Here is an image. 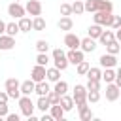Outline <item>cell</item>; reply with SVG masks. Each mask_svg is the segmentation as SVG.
<instances>
[{
    "label": "cell",
    "instance_id": "1",
    "mask_svg": "<svg viewBox=\"0 0 121 121\" xmlns=\"http://www.w3.org/2000/svg\"><path fill=\"white\" fill-rule=\"evenodd\" d=\"M17 102H19V108H21V113H23L25 117H30V115H34V110H36V104L32 102V98H30L28 95H21V96L17 98Z\"/></svg>",
    "mask_w": 121,
    "mask_h": 121
},
{
    "label": "cell",
    "instance_id": "2",
    "mask_svg": "<svg viewBox=\"0 0 121 121\" xmlns=\"http://www.w3.org/2000/svg\"><path fill=\"white\" fill-rule=\"evenodd\" d=\"M21 81L19 79H15V78H9V79H6V83H4V89H6V93H8V96L9 98H13V100H17L19 96H21Z\"/></svg>",
    "mask_w": 121,
    "mask_h": 121
},
{
    "label": "cell",
    "instance_id": "3",
    "mask_svg": "<svg viewBox=\"0 0 121 121\" xmlns=\"http://www.w3.org/2000/svg\"><path fill=\"white\" fill-rule=\"evenodd\" d=\"M93 21L96 23V25H100V26H104V28H110L112 26V21H113V13L112 11H95L93 13Z\"/></svg>",
    "mask_w": 121,
    "mask_h": 121
},
{
    "label": "cell",
    "instance_id": "4",
    "mask_svg": "<svg viewBox=\"0 0 121 121\" xmlns=\"http://www.w3.org/2000/svg\"><path fill=\"white\" fill-rule=\"evenodd\" d=\"M51 57H53V62H55V66L62 72V70H66L68 68V59H66V53L60 49V47H57V49H53V53H51Z\"/></svg>",
    "mask_w": 121,
    "mask_h": 121
},
{
    "label": "cell",
    "instance_id": "5",
    "mask_svg": "<svg viewBox=\"0 0 121 121\" xmlns=\"http://www.w3.org/2000/svg\"><path fill=\"white\" fill-rule=\"evenodd\" d=\"M72 98H74V106L85 104L87 102V87L85 85H76L74 93H72Z\"/></svg>",
    "mask_w": 121,
    "mask_h": 121
},
{
    "label": "cell",
    "instance_id": "6",
    "mask_svg": "<svg viewBox=\"0 0 121 121\" xmlns=\"http://www.w3.org/2000/svg\"><path fill=\"white\" fill-rule=\"evenodd\" d=\"M25 13H26V9L19 2H11L8 6V15H11L13 19H21V17H25Z\"/></svg>",
    "mask_w": 121,
    "mask_h": 121
},
{
    "label": "cell",
    "instance_id": "7",
    "mask_svg": "<svg viewBox=\"0 0 121 121\" xmlns=\"http://www.w3.org/2000/svg\"><path fill=\"white\" fill-rule=\"evenodd\" d=\"M121 95V89L112 81V83H106V100L108 102H115Z\"/></svg>",
    "mask_w": 121,
    "mask_h": 121
},
{
    "label": "cell",
    "instance_id": "8",
    "mask_svg": "<svg viewBox=\"0 0 121 121\" xmlns=\"http://www.w3.org/2000/svg\"><path fill=\"white\" fill-rule=\"evenodd\" d=\"M79 43H81V38H79L78 34L66 32V36H64V45H66L68 49H79Z\"/></svg>",
    "mask_w": 121,
    "mask_h": 121
},
{
    "label": "cell",
    "instance_id": "9",
    "mask_svg": "<svg viewBox=\"0 0 121 121\" xmlns=\"http://www.w3.org/2000/svg\"><path fill=\"white\" fill-rule=\"evenodd\" d=\"M98 62H100L102 68H113V66H117V59H115V55H112V53H104V55H100Z\"/></svg>",
    "mask_w": 121,
    "mask_h": 121
},
{
    "label": "cell",
    "instance_id": "10",
    "mask_svg": "<svg viewBox=\"0 0 121 121\" xmlns=\"http://www.w3.org/2000/svg\"><path fill=\"white\" fill-rule=\"evenodd\" d=\"M45 70H47V66L36 64V66L32 68V72H30V79H34L36 83H38V81H43V79H45Z\"/></svg>",
    "mask_w": 121,
    "mask_h": 121
},
{
    "label": "cell",
    "instance_id": "11",
    "mask_svg": "<svg viewBox=\"0 0 121 121\" xmlns=\"http://www.w3.org/2000/svg\"><path fill=\"white\" fill-rule=\"evenodd\" d=\"M15 47V38L8 34H0V51H9Z\"/></svg>",
    "mask_w": 121,
    "mask_h": 121
},
{
    "label": "cell",
    "instance_id": "12",
    "mask_svg": "<svg viewBox=\"0 0 121 121\" xmlns=\"http://www.w3.org/2000/svg\"><path fill=\"white\" fill-rule=\"evenodd\" d=\"M66 59H68L70 64H78V62H81L85 57H83V51H81V49H68Z\"/></svg>",
    "mask_w": 121,
    "mask_h": 121
},
{
    "label": "cell",
    "instance_id": "13",
    "mask_svg": "<svg viewBox=\"0 0 121 121\" xmlns=\"http://www.w3.org/2000/svg\"><path fill=\"white\" fill-rule=\"evenodd\" d=\"M25 9H26V13H30V15H42V4H40V0H28L26 2V6H25Z\"/></svg>",
    "mask_w": 121,
    "mask_h": 121
},
{
    "label": "cell",
    "instance_id": "14",
    "mask_svg": "<svg viewBox=\"0 0 121 121\" xmlns=\"http://www.w3.org/2000/svg\"><path fill=\"white\" fill-rule=\"evenodd\" d=\"M79 49L83 51V53H93L95 49H96V40H93V38H83L81 40V43H79Z\"/></svg>",
    "mask_w": 121,
    "mask_h": 121
},
{
    "label": "cell",
    "instance_id": "15",
    "mask_svg": "<svg viewBox=\"0 0 121 121\" xmlns=\"http://www.w3.org/2000/svg\"><path fill=\"white\" fill-rule=\"evenodd\" d=\"M78 108V113H79V119L81 121H91L93 119V112H91V108L87 106V102L85 104H79V106H76Z\"/></svg>",
    "mask_w": 121,
    "mask_h": 121
},
{
    "label": "cell",
    "instance_id": "16",
    "mask_svg": "<svg viewBox=\"0 0 121 121\" xmlns=\"http://www.w3.org/2000/svg\"><path fill=\"white\" fill-rule=\"evenodd\" d=\"M57 26H59V30H72V26H74V21H72V17L70 15H62L59 21H57Z\"/></svg>",
    "mask_w": 121,
    "mask_h": 121
},
{
    "label": "cell",
    "instance_id": "17",
    "mask_svg": "<svg viewBox=\"0 0 121 121\" xmlns=\"http://www.w3.org/2000/svg\"><path fill=\"white\" fill-rule=\"evenodd\" d=\"M34 87H36V81L34 79H25V81H21V95H32L34 93Z\"/></svg>",
    "mask_w": 121,
    "mask_h": 121
},
{
    "label": "cell",
    "instance_id": "18",
    "mask_svg": "<svg viewBox=\"0 0 121 121\" xmlns=\"http://www.w3.org/2000/svg\"><path fill=\"white\" fill-rule=\"evenodd\" d=\"M49 113H51V117L55 119V121H62V117H64V110H62V106L60 104H51V108H49Z\"/></svg>",
    "mask_w": 121,
    "mask_h": 121
},
{
    "label": "cell",
    "instance_id": "19",
    "mask_svg": "<svg viewBox=\"0 0 121 121\" xmlns=\"http://www.w3.org/2000/svg\"><path fill=\"white\" fill-rule=\"evenodd\" d=\"M49 91H51V87H49L47 79H43V81H38V83H36V87H34V93H36L38 96H45Z\"/></svg>",
    "mask_w": 121,
    "mask_h": 121
},
{
    "label": "cell",
    "instance_id": "20",
    "mask_svg": "<svg viewBox=\"0 0 121 121\" xmlns=\"http://www.w3.org/2000/svg\"><path fill=\"white\" fill-rule=\"evenodd\" d=\"M45 79H47V81H53V83L59 81V79H60V70H59L57 66L47 68V70H45Z\"/></svg>",
    "mask_w": 121,
    "mask_h": 121
},
{
    "label": "cell",
    "instance_id": "21",
    "mask_svg": "<svg viewBox=\"0 0 121 121\" xmlns=\"http://www.w3.org/2000/svg\"><path fill=\"white\" fill-rule=\"evenodd\" d=\"M102 30H104V26H100V25H91L89 28H87V36L89 38H93V40H98V36L102 34Z\"/></svg>",
    "mask_w": 121,
    "mask_h": 121
},
{
    "label": "cell",
    "instance_id": "22",
    "mask_svg": "<svg viewBox=\"0 0 121 121\" xmlns=\"http://www.w3.org/2000/svg\"><path fill=\"white\" fill-rule=\"evenodd\" d=\"M59 104L62 106V110H64V112L74 110V98H72V96H68V95H62V96H60V100H59Z\"/></svg>",
    "mask_w": 121,
    "mask_h": 121
},
{
    "label": "cell",
    "instance_id": "23",
    "mask_svg": "<svg viewBox=\"0 0 121 121\" xmlns=\"http://www.w3.org/2000/svg\"><path fill=\"white\" fill-rule=\"evenodd\" d=\"M32 30H36V32L45 30V19H43L42 15H36V17L32 19Z\"/></svg>",
    "mask_w": 121,
    "mask_h": 121
},
{
    "label": "cell",
    "instance_id": "24",
    "mask_svg": "<svg viewBox=\"0 0 121 121\" xmlns=\"http://www.w3.org/2000/svg\"><path fill=\"white\" fill-rule=\"evenodd\" d=\"M112 40H115V32H113V30H102V34L98 36V42H100L102 45L110 43Z\"/></svg>",
    "mask_w": 121,
    "mask_h": 121
},
{
    "label": "cell",
    "instance_id": "25",
    "mask_svg": "<svg viewBox=\"0 0 121 121\" xmlns=\"http://www.w3.org/2000/svg\"><path fill=\"white\" fill-rule=\"evenodd\" d=\"M17 25H19V30H21V32H30V28H32V19L21 17V19L17 21Z\"/></svg>",
    "mask_w": 121,
    "mask_h": 121
},
{
    "label": "cell",
    "instance_id": "26",
    "mask_svg": "<svg viewBox=\"0 0 121 121\" xmlns=\"http://www.w3.org/2000/svg\"><path fill=\"white\" fill-rule=\"evenodd\" d=\"M96 2V11H113V4L110 0H95Z\"/></svg>",
    "mask_w": 121,
    "mask_h": 121
},
{
    "label": "cell",
    "instance_id": "27",
    "mask_svg": "<svg viewBox=\"0 0 121 121\" xmlns=\"http://www.w3.org/2000/svg\"><path fill=\"white\" fill-rule=\"evenodd\" d=\"M19 32H21V30H19V25H17L15 21H13V23H6V32H4V34H8V36H13V38H15Z\"/></svg>",
    "mask_w": 121,
    "mask_h": 121
},
{
    "label": "cell",
    "instance_id": "28",
    "mask_svg": "<svg viewBox=\"0 0 121 121\" xmlns=\"http://www.w3.org/2000/svg\"><path fill=\"white\" fill-rule=\"evenodd\" d=\"M53 91L57 93V95H66V91H68V83L66 81H62V79H59V81H55V87H53Z\"/></svg>",
    "mask_w": 121,
    "mask_h": 121
},
{
    "label": "cell",
    "instance_id": "29",
    "mask_svg": "<svg viewBox=\"0 0 121 121\" xmlns=\"http://www.w3.org/2000/svg\"><path fill=\"white\" fill-rule=\"evenodd\" d=\"M121 42H117V40H112L110 43H106V53H112V55H117L119 53V49H121V45H119Z\"/></svg>",
    "mask_w": 121,
    "mask_h": 121
},
{
    "label": "cell",
    "instance_id": "30",
    "mask_svg": "<svg viewBox=\"0 0 121 121\" xmlns=\"http://www.w3.org/2000/svg\"><path fill=\"white\" fill-rule=\"evenodd\" d=\"M87 79H100L102 78V70L100 68H95V66H89V70H87Z\"/></svg>",
    "mask_w": 121,
    "mask_h": 121
},
{
    "label": "cell",
    "instance_id": "31",
    "mask_svg": "<svg viewBox=\"0 0 121 121\" xmlns=\"http://www.w3.org/2000/svg\"><path fill=\"white\" fill-rule=\"evenodd\" d=\"M102 81H106V83H112L113 79H115V70L113 68H104V72H102V78H100Z\"/></svg>",
    "mask_w": 121,
    "mask_h": 121
},
{
    "label": "cell",
    "instance_id": "32",
    "mask_svg": "<svg viewBox=\"0 0 121 121\" xmlns=\"http://www.w3.org/2000/svg\"><path fill=\"white\" fill-rule=\"evenodd\" d=\"M36 108H38L40 112H47V110L51 108V104H49V100H47V95L38 98V102H36Z\"/></svg>",
    "mask_w": 121,
    "mask_h": 121
},
{
    "label": "cell",
    "instance_id": "33",
    "mask_svg": "<svg viewBox=\"0 0 121 121\" xmlns=\"http://www.w3.org/2000/svg\"><path fill=\"white\" fill-rule=\"evenodd\" d=\"M89 66H91V64L83 59L81 62H78V64H76V72H78L79 76H85V74H87V70H89Z\"/></svg>",
    "mask_w": 121,
    "mask_h": 121
},
{
    "label": "cell",
    "instance_id": "34",
    "mask_svg": "<svg viewBox=\"0 0 121 121\" xmlns=\"http://www.w3.org/2000/svg\"><path fill=\"white\" fill-rule=\"evenodd\" d=\"M36 51H38V53H47V51H49V43H47L45 40H38V42H36Z\"/></svg>",
    "mask_w": 121,
    "mask_h": 121
},
{
    "label": "cell",
    "instance_id": "35",
    "mask_svg": "<svg viewBox=\"0 0 121 121\" xmlns=\"http://www.w3.org/2000/svg\"><path fill=\"white\" fill-rule=\"evenodd\" d=\"M87 91H100V79H87Z\"/></svg>",
    "mask_w": 121,
    "mask_h": 121
},
{
    "label": "cell",
    "instance_id": "36",
    "mask_svg": "<svg viewBox=\"0 0 121 121\" xmlns=\"http://www.w3.org/2000/svg\"><path fill=\"white\" fill-rule=\"evenodd\" d=\"M100 100V91H87V102L95 104Z\"/></svg>",
    "mask_w": 121,
    "mask_h": 121
},
{
    "label": "cell",
    "instance_id": "37",
    "mask_svg": "<svg viewBox=\"0 0 121 121\" xmlns=\"http://www.w3.org/2000/svg\"><path fill=\"white\" fill-rule=\"evenodd\" d=\"M83 11H85V8H83V2L76 0V2L72 4V13H76V15H81Z\"/></svg>",
    "mask_w": 121,
    "mask_h": 121
},
{
    "label": "cell",
    "instance_id": "38",
    "mask_svg": "<svg viewBox=\"0 0 121 121\" xmlns=\"http://www.w3.org/2000/svg\"><path fill=\"white\" fill-rule=\"evenodd\" d=\"M36 64L47 66V64H49V55H47V53H38V57H36Z\"/></svg>",
    "mask_w": 121,
    "mask_h": 121
},
{
    "label": "cell",
    "instance_id": "39",
    "mask_svg": "<svg viewBox=\"0 0 121 121\" xmlns=\"http://www.w3.org/2000/svg\"><path fill=\"white\" fill-rule=\"evenodd\" d=\"M83 8H85V11L95 13V11H96V2H95V0H85V2H83Z\"/></svg>",
    "mask_w": 121,
    "mask_h": 121
},
{
    "label": "cell",
    "instance_id": "40",
    "mask_svg": "<svg viewBox=\"0 0 121 121\" xmlns=\"http://www.w3.org/2000/svg\"><path fill=\"white\" fill-rule=\"evenodd\" d=\"M47 100H49V104H59V100H60V95H57L53 89L47 93Z\"/></svg>",
    "mask_w": 121,
    "mask_h": 121
},
{
    "label": "cell",
    "instance_id": "41",
    "mask_svg": "<svg viewBox=\"0 0 121 121\" xmlns=\"http://www.w3.org/2000/svg\"><path fill=\"white\" fill-rule=\"evenodd\" d=\"M60 15H72V4H60Z\"/></svg>",
    "mask_w": 121,
    "mask_h": 121
},
{
    "label": "cell",
    "instance_id": "42",
    "mask_svg": "<svg viewBox=\"0 0 121 121\" xmlns=\"http://www.w3.org/2000/svg\"><path fill=\"white\" fill-rule=\"evenodd\" d=\"M119 26H121V15H113V21H112V26H110V28L117 30Z\"/></svg>",
    "mask_w": 121,
    "mask_h": 121
},
{
    "label": "cell",
    "instance_id": "43",
    "mask_svg": "<svg viewBox=\"0 0 121 121\" xmlns=\"http://www.w3.org/2000/svg\"><path fill=\"white\" fill-rule=\"evenodd\" d=\"M9 113V110H8V102H0V117H6Z\"/></svg>",
    "mask_w": 121,
    "mask_h": 121
},
{
    "label": "cell",
    "instance_id": "44",
    "mask_svg": "<svg viewBox=\"0 0 121 121\" xmlns=\"http://www.w3.org/2000/svg\"><path fill=\"white\" fill-rule=\"evenodd\" d=\"M113 83H115V85L121 89V66L115 70V79H113Z\"/></svg>",
    "mask_w": 121,
    "mask_h": 121
},
{
    "label": "cell",
    "instance_id": "45",
    "mask_svg": "<svg viewBox=\"0 0 121 121\" xmlns=\"http://www.w3.org/2000/svg\"><path fill=\"white\" fill-rule=\"evenodd\" d=\"M6 119H8V121H19V113H8Z\"/></svg>",
    "mask_w": 121,
    "mask_h": 121
},
{
    "label": "cell",
    "instance_id": "46",
    "mask_svg": "<svg viewBox=\"0 0 121 121\" xmlns=\"http://www.w3.org/2000/svg\"><path fill=\"white\" fill-rule=\"evenodd\" d=\"M8 100H9L8 93H6V91H0V102H8Z\"/></svg>",
    "mask_w": 121,
    "mask_h": 121
},
{
    "label": "cell",
    "instance_id": "47",
    "mask_svg": "<svg viewBox=\"0 0 121 121\" xmlns=\"http://www.w3.org/2000/svg\"><path fill=\"white\" fill-rule=\"evenodd\" d=\"M42 121H53L51 113H45V112H43V115H42Z\"/></svg>",
    "mask_w": 121,
    "mask_h": 121
},
{
    "label": "cell",
    "instance_id": "48",
    "mask_svg": "<svg viewBox=\"0 0 121 121\" xmlns=\"http://www.w3.org/2000/svg\"><path fill=\"white\" fill-rule=\"evenodd\" d=\"M4 32H6V23L0 19V34H4Z\"/></svg>",
    "mask_w": 121,
    "mask_h": 121
},
{
    "label": "cell",
    "instance_id": "49",
    "mask_svg": "<svg viewBox=\"0 0 121 121\" xmlns=\"http://www.w3.org/2000/svg\"><path fill=\"white\" fill-rule=\"evenodd\" d=\"M115 40H117V42H121V26L115 30Z\"/></svg>",
    "mask_w": 121,
    "mask_h": 121
},
{
    "label": "cell",
    "instance_id": "50",
    "mask_svg": "<svg viewBox=\"0 0 121 121\" xmlns=\"http://www.w3.org/2000/svg\"><path fill=\"white\" fill-rule=\"evenodd\" d=\"M15 2H19V0H15Z\"/></svg>",
    "mask_w": 121,
    "mask_h": 121
},
{
    "label": "cell",
    "instance_id": "51",
    "mask_svg": "<svg viewBox=\"0 0 121 121\" xmlns=\"http://www.w3.org/2000/svg\"><path fill=\"white\" fill-rule=\"evenodd\" d=\"M0 119H2V117H0Z\"/></svg>",
    "mask_w": 121,
    "mask_h": 121
}]
</instances>
